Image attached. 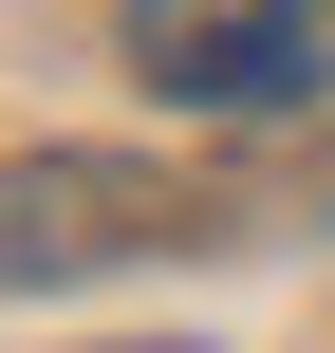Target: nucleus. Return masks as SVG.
Wrapping results in <instances>:
<instances>
[{
    "instance_id": "2",
    "label": "nucleus",
    "mask_w": 335,
    "mask_h": 353,
    "mask_svg": "<svg viewBox=\"0 0 335 353\" xmlns=\"http://www.w3.org/2000/svg\"><path fill=\"white\" fill-rule=\"evenodd\" d=\"M93 242H131V186H112V168H19V186H0V279L93 261Z\"/></svg>"
},
{
    "instance_id": "1",
    "label": "nucleus",
    "mask_w": 335,
    "mask_h": 353,
    "mask_svg": "<svg viewBox=\"0 0 335 353\" xmlns=\"http://www.w3.org/2000/svg\"><path fill=\"white\" fill-rule=\"evenodd\" d=\"M131 74H149L168 112L261 130V112L317 93V0H131Z\"/></svg>"
}]
</instances>
